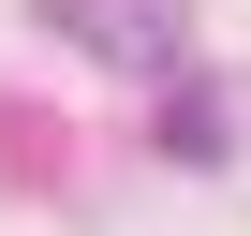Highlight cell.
Segmentation results:
<instances>
[{
  "mask_svg": "<svg viewBox=\"0 0 251 236\" xmlns=\"http://www.w3.org/2000/svg\"><path fill=\"white\" fill-rule=\"evenodd\" d=\"M163 148H177V163H222V103H207V89L163 103Z\"/></svg>",
  "mask_w": 251,
  "mask_h": 236,
  "instance_id": "2",
  "label": "cell"
},
{
  "mask_svg": "<svg viewBox=\"0 0 251 236\" xmlns=\"http://www.w3.org/2000/svg\"><path fill=\"white\" fill-rule=\"evenodd\" d=\"M59 30H74L89 59H118V74H163L192 15H177V0H59Z\"/></svg>",
  "mask_w": 251,
  "mask_h": 236,
  "instance_id": "1",
  "label": "cell"
}]
</instances>
